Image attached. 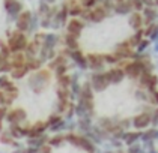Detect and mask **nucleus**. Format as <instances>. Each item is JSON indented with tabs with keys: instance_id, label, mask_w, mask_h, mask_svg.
Here are the masks:
<instances>
[{
	"instance_id": "nucleus-1",
	"label": "nucleus",
	"mask_w": 158,
	"mask_h": 153,
	"mask_svg": "<svg viewBox=\"0 0 158 153\" xmlns=\"http://www.w3.org/2000/svg\"><path fill=\"white\" fill-rule=\"evenodd\" d=\"M77 131L110 149L158 140V68L151 54L90 72L75 102Z\"/></svg>"
},
{
	"instance_id": "nucleus-2",
	"label": "nucleus",
	"mask_w": 158,
	"mask_h": 153,
	"mask_svg": "<svg viewBox=\"0 0 158 153\" xmlns=\"http://www.w3.org/2000/svg\"><path fill=\"white\" fill-rule=\"evenodd\" d=\"M157 35L149 0H102L66 23L62 45L75 68L98 72L146 54Z\"/></svg>"
},
{
	"instance_id": "nucleus-3",
	"label": "nucleus",
	"mask_w": 158,
	"mask_h": 153,
	"mask_svg": "<svg viewBox=\"0 0 158 153\" xmlns=\"http://www.w3.org/2000/svg\"><path fill=\"white\" fill-rule=\"evenodd\" d=\"M6 122L9 125H20V126H24V128H30V125H32V120L29 117L27 110L21 105L9 108L8 116H6Z\"/></svg>"
},
{
	"instance_id": "nucleus-4",
	"label": "nucleus",
	"mask_w": 158,
	"mask_h": 153,
	"mask_svg": "<svg viewBox=\"0 0 158 153\" xmlns=\"http://www.w3.org/2000/svg\"><path fill=\"white\" fill-rule=\"evenodd\" d=\"M104 153H158L157 141L142 143V144H134V146H125L118 149H110Z\"/></svg>"
},
{
	"instance_id": "nucleus-5",
	"label": "nucleus",
	"mask_w": 158,
	"mask_h": 153,
	"mask_svg": "<svg viewBox=\"0 0 158 153\" xmlns=\"http://www.w3.org/2000/svg\"><path fill=\"white\" fill-rule=\"evenodd\" d=\"M8 47L11 50V53H24L26 47L29 44V38L23 32H8Z\"/></svg>"
},
{
	"instance_id": "nucleus-6",
	"label": "nucleus",
	"mask_w": 158,
	"mask_h": 153,
	"mask_svg": "<svg viewBox=\"0 0 158 153\" xmlns=\"http://www.w3.org/2000/svg\"><path fill=\"white\" fill-rule=\"evenodd\" d=\"M32 17H33V14L30 11H23L20 15H18V18H17V21H15V27H17V30L18 32H29V27H30V21H32Z\"/></svg>"
},
{
	"instance_id": "nucleus-7",
	"label": "nucleus",
	"mask_w": 158,
	"mask_h": 153,
	"mask_svg": "<svg viewBox=\"0 0 158 153\" xmlns=\"http://www.w3.org/2000/svg\"><path fill=\"white\" fill-rule=\"evenodd\" d=\"M0 90L5 92V93H12V92H17V90H20V89H18V86L14 83V80H11V78L6 77V75H2V77H0Z\"/></svg>"
},
{
	"instance_id": "nucleus-8",
	"label": "nucleus",
	"mask_w": 158,
	"mask_h": 153,
	"mask_svg": "<svg viewBox=\"0 0 158 153\" xmlns=\"http://www.w3.org/2000/svg\"><path fill=\"white\" fill-rule=\"evenodd\" d=\"M26 62H27V57H26L24 53H12L11 57H9V63H11L12 69H17V68L24 66Z\"/></svg>"
},
{
	"instance_id": "nucleus-9",
	"label": "nucleus",
	"mask_w": 158,
	"mask_h": 153,
	"mask_svg": "<svg viewBox=\"0 0 158 153\" xmlns=\"http://www.w3.org/2000/svg\"><path fill=\"white\" fill-rule=\"evenodd\" d=\"M6 12H8V15H9V18H11V20H15V21H17L18 15L23 12V3H21V2H18V0H15L12 5L6 9Z\"/></svg>"
},
{
	"instance_id": "nucleus-10",
	"label": "nucleus",
	"mask_w": 158,
	"mask_h": 153,
	"mask_svg": "<svg viewBox=\"0 0 158 153\" xmlns=\"http://www.w3.org/2000/svg\"><path fill=\"white\" fill-rule=\"evenodd\" d=\"M30 74L29 68L27 66H21V68H17V69H12L11 71V80H15V81H20V80H24L27 78V75Z\"/></svg>"
},
{
	"instance_id": "nucleus-11",
	"label": "nucleus",
	"mask_w": 158,
	"mask_h": 153,
	"mask_svg": "<svg viewBox=\"0 0 158 153\" xmlns=\"http://www.w3.org/2000/svg\"><path fill=\"white\" fill-rule=\"evenodd\" d=\"M0 143H3V144H6V146H14L15 149H20V147H21V146L17 143V140L14 138L8 131H3V132L0 134Z\"/></svg>"
},
{
	"instance_id": "nucleus-12",
	"label": "nucleus",
	"mask_w": 158,
	"mask_h": 153,
	"mask_svg": "<svg viewBox=\"0 0 158 153\" xmlns=\"http://www.w3.org/2000/svg\"><path fill=\"white\" fill-rule=\"evenodd\" d=\"M11 50L8 47V44H5V42H2L0 41V56H3V57H6V59H9L11 57Z\"/></svg>"
},
{
	"instance_id": "nucleus-13",
	"label": "nucleus",
	"mask_w": 158,
	"mask_h": 153,
	"mask_svg": "<svg viewBox=\"0 0 158 153\" xmlns=\"http://www.w3.org/2000/svg\"><path fill=\"white\" fill-rule=\"evenodd\" d=\"M9 105H12V101L6 96L5 92L0 90V107H9Z\"/></svg>"
},
{
	"instance_id": "nucleus-14",
	"label": "nucleus",
	"mask_w": 158,
	"mask_h": 153,
	"mask_svg": "<svg viewBox=\"0 0 158 153\" xmlns=\"http://www.w3.org/2000/svg\"><path fill=\"white\" fill-rule=\"evenodd\" d=\"M8 111H9V107H0V122H5L6 120Z\"/></svg>"
},
{
	"instance_id": "nucleus-15",
	"label": "nucleus",
	"mask_w": 158,
	"mask_h": 153,
	"mask_svg": "<svg viewBox=\"0 0 158 153\" xmlns=\"http://www.w3.org/2000/svg\"><path fill=\"white\" fill-rule=\"evenodd\" d=\"M149 3L152 5V8L157 11V14H158V0H149Z\"/></svg>"
},
{
	"instance_id": "nucleus-16",
	"label": "nucleus",
	"mask_w": 158,
	"mask_h": 153,
	"mask_svg": "<svg viewBox=\"0 0 158 153\" xmlns=\"http://www.w3.org/2000/svg\"><path fill=\"white\" fill-rule=\"evenodd\" d=\"M14 2H15V0H5V2H3V5H5V9H8V8H9V6H11V5H12Z\"/></svg>"
},
{
	"instance_id": "nucleus-17",
	"label": "nucleus",
	"mask_w": 158,
	"mask_h": 153,
	"mask_svg": "<svg viewBox=\"0 0 158 153\" xmlns=\"http://www.w3.org/2000/svg\"><path fill=\"white\" fill-rule=\"evenodd\" d=\"M3 131H6L5 129V125H3V122H0V134H2Z\"/></svg>"
},
{
	"instance_id": "nucleus-18",
	"label": "nucleus",
	"mask_w": 158,
	"mask_h": 153,
	"mask_svg": "<svg viewBox=\"0 0 158 153\" xmlns=\"http://www.w3.org/2000/svg\"><path fill=\"white\" fill-rule=\"evenodd\" d=\"M154 59V62H155V65H157V68H158V59H155V57H152Z\"/></svg>"
}]
</instances>
